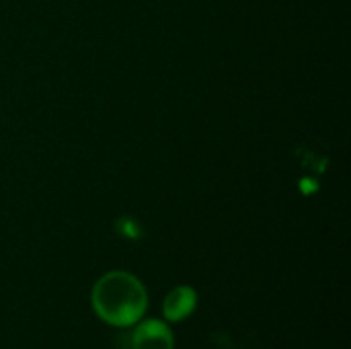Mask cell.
<instances>
[{
    "instance_id": "obj_1",
    "label": "cell",
    "mask_w": 351,
    "mask_h": 349,
    "mask_svg": "<svg viewBox=\"0 0 351 349\" xmlns=\"http://www.w3.org/2000/svg\"><path fill=\"white\" fill-rule=\"evenodd\" d=\"M97 317L113 327L136 325L148 306L144 284L128 272H109L93 288L90 294Z\"/></svg>"
},
{
    "instance_id": "obj_2",
    "label": "cell",
    "mask_w": 351,
    "mask_h": 349,
    "mask_svg": "<svg viewBox=\"0 0 351 349\" xmlns=\"http://www.w3.org/2000/svg\"><path fill=\"white\" fill-rule=\"evenodd\" d=\"M132 349H175V335L167 321L160 319H146L138 321L132 337H130Z\"/></svg>"
},
{
    "instance_id": "obj_3",
    "label": "cell",
    "mask_w": 351,
    "mask_h": 349,
    "mask_svg": "<svg viewBox=\"0 0 351 349\" xmlns=\"http://www.w3.org/2000/svg\"><path fill=\"white\" fill-rule=\"evenodd\" d=\"M197 306V292L191 286H177L162 302V317L167 323H179L187 319Z\"/></svg>"
}]
</instances>
